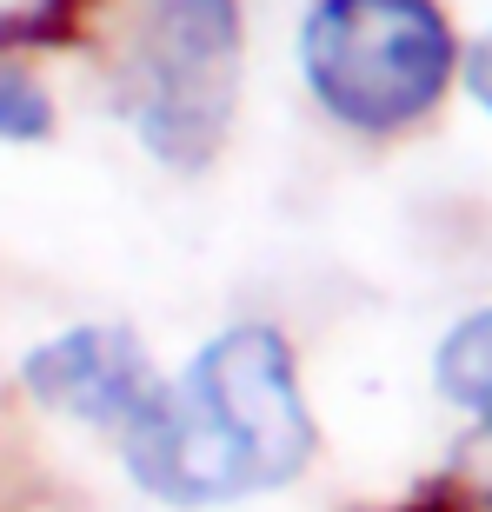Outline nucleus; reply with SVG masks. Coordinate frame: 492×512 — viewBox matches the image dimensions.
<instances>
[{
	"instance_id": "f257e3e1",
	"label": "nucleus",
	"mask_w": 492,
	"mask_h": 512,
	"mask_svg": "<svg viewBox=\"0 0 492 512\" xmlns=\"http://www.w3.org/2000/svg\"><path fill=\"white\" fill-rule=\"evenodd\" d=\"M320 426L300 393V366L280 326L213 333L180 380H160L153 406L120 433L133 486L160 506L207 512L280 493L313 466Z\"/></svg>"
},
{
	"instance_id": "f03ea898",
	"label": "nucleus",
	"mask_w": 492,
	"mask_h": 512,
	"mask_svg": "<svg viewBox=\"0 0 492 512\" xmlns=\"http://www.w3.org/2000/svg\"><path fill=\"white\" fill-rule=\"evenodd\" d=\"M300 74L346 133H406L459 74V34L439 0H313L300 20Z\"/></svg>"
},
{
	"instance_id": "7ed1b4c3",
	"label": "nucleus",
	"mask_w": 492,
	"mask_h": 512,
	"mask_svg": "<svg viewBox=\"0 0 492 512\" xmlns=\"http://www.w3.org/2000/svg\"><path fill=\"white\" fill-rule=\"evenodd\" d=\"M240 0H147L120 54L114 107L133 140L173 173H200L240 107Z\"/></svg>"
},
{
	"instance_id": "20e7f679",
	"label": "nucleus",
	"mask_w": 492,
	"mask_h": 512,
	"mask_svg": "<svg viewBox=\"0 0 492 512\" xmlns=\"http://www.w3.org/2000/svg\"><path fill=\"white\" fill-rule=\"evenodd\" d=\"M20 386L47 413H67L80 426H100L120 439L153 406L160 373L127 326H67V333H47L20 360Z\"/></svg>"
},
{
	"instance_id": "39448f33",
	"label": "nucleus",
	"mask_w": 492,
	"mask_h": 512,
	"mask_svg": "<svg viewBox=\"0 0 492 512\" xmlns=\"http://www.w3.org/2000/svg\"><path fill=\"white\" fill-rule=\"evenodd\" d=\"M433 386L453 399L459 413H473L479 426H492V306L466 313V320L439 340V353H433Z\"/></svg>"
},
{
	"instance_id": "423d86ee",
	"label": "nucleus",
	"mask_w": 492,
	"mask_h": 512,
	"mask_svg": "<svg viewBox=\"0 0 492 512\" xmlns=\"http://www.w3.org/2000/svg\"><path fill=\"white\" fill-rule=\"evenodd\" d=\"M54 133V100L40 87L27 67L14 60H0V140H14V147H34Z\"/></svg>"
},
{
	"instance_id": "0eeeda50",
	"label": "nucleus",
	"mask_w": 492,
	"mask_h": 512,
	"mask_svg": "<svg viewBox=\"0 0 492 512\" xmlns=\"http://www.w3.org/2000/svg\"><path fill=\"white\" fill-rule=\"evenodd\" d=\"M446 512H492V426L466 439V453L453 459V486L439 499Z\"/></svg>"
},
{
	"instance_id": "6e6552de",
	"label": "nucleus",
	"mask_w": 492,
	"mask_h": 512,
	"mask_svg": "<svg viewBox=\"0 0 492 512\" xmlns=\"http://www.w3.org/2000/svg\"><path fill=\"white\" fill-rule=\"evenodd\" d=\"M466 87H473V100L492 114V34L479 40L473 54H466Z\"/></svg>"
},
{
	"instance_id": "1a4fd4ad",
	"label": "nucleus",
	"mask_w": 492,
	"mask_h": 512,
	"mask_svg": "<svg viewBox=\"0 0 492 512\" xmlns=\"http://www.w3.org/2000/svg\"><path fill=\"white\" fill-rule=\"evenodd\" d=\"M40 14H54V0H0V27H27Z\"/></svg>"
}]
</instances>
